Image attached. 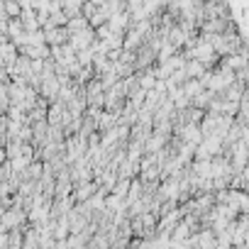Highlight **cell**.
Here are the masks:
<instances>
[{
    "instance_id": "cell-1",
    "label": "cell",
    "mask_w": 249,
    "mask_h": 249,
    "mask_svg": "<svg viewBox=\"0 0 249 249\" xmlns=\"http://www.w3.org/2000/svg\"><path fill=\"white\" fill-rule=\"evenodd\" d=\"M93 42H95V32H93L90 27H86V30H81V32H76V35H69V42H66V44L78 54V52L88 49Z\"/></svg>"
},
{
    "instance_id": "cell-2",
    "label": "cell",
    "mask_w": 249,
    "mask_h": 249,
    "mask_svg": "<svg viewBox=\"0 0 249 249\" xmlns=\"http://www.w3.org/2000/svg\"><path fill=\"white\" fill-rule=\"evenodd\" d=\"M203 90H205V88L200 86V81H198V78H188V81L181 86V93H183L188 100H193V98H196L198 93H203Z\"/></svg>"
},
{
    "instance_id": "cell-3",
    "label": "cell",
    "mask_w": 249,
    "mask_h": 249,
    "mask_svg": "<svg viewBox=\"0 0 249 249\" xmlns=\"http://www.w3.org/2000/svg\"><path fill=\"white\" fill-rule=\"evenodd\" d=\"M183 73H186L188 78H200V76L205 73V66L198 64L196 59H188V61L183 64Z\"/></svg>"
},
{
    "instance_id": "cell-4",
    "label": "cell",
    "mask_w": 249,
    "mask_h": 249,
    "mask_svg": "<svg viewBox=\"0 0 249 249\" xmlns=\"http://www.w3.org/2000/svg\"><path fill=\"white\" fill-rule=\"evenodd\" d=\"M81 0H66V3H61V13L66 15V20H71V18H78L81 15Z\"/></svg>"
},
{
    "instance_id": "cell-5",
    "label": "cell",
    "mask_w": 249,
    "mask_h": 249,
    "mask_svg": "<svg viewBox=\"0 0 249 249\" xmlns=\"http://www.w3.org/2000/svg\"><path fill=\"white\" fill-rule=\"evenodd\" d=\"M86 27H88V20L81 18V15H78V18H71V20L66 22V32H69V35H76V32H81V30H86Z\"/></svg>"
},
{
    "instance_id": "cell-6",
    "label": "cell",
    "mask_w": 249,
    "mask_h": 249,
    "mask_svg": "<svg viewBox=\"0 0 249 249\" xmlns=\"http://www.w3.org/2000/svg\"><path fill=\"white\" fill-rule=\"evenodd\" d=\"M0 249H10V244H8V234H3V232H0Z\"/></svg>"
}]
</instances>
